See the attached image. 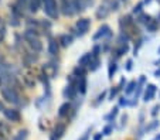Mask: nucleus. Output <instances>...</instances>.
Here are the masks:
<instances>
[{
  "label": "nucleus",
  "mask_w": 160,
  "mask_h": 140,
  "mask_svg": "<svg viewBox=\"0 0 160 140\" xmlns=\"http://www.w3.org/2000/svg\"><path fill=\"white\" fill-rule=\"evenodd\" d=\"M142 6H143V3H139L138 6H135V9H133V13H140V10H142Z\"/></svg>",
  "instance_id": "nucleus-36"
},
{
  "label": "nucleus",
  "mask_w": 160,
  "mask_h": 140,
  "mask_svg": "<svg viewBox=\"0 0 160 140\" xmlns=\"http://www.w3.org/2000/svg\"><path fill=\"white\" fill-rule=\"evenodd\" d=\"M118 113H119V109H118V108H113V109L111 110V113H109V115H106L103 119H105L106 122L112 123V122H113V119L116 118V115H118Z\"/></svg>",
  "instance_id": "nucleus-18"
},
{
  "label": "nucleus",
  "mask_w": 160,
  "mask_h": 140,
  "mask_svg": "<svg viewBox=\"0 0 160 140\" xmlns=\"http://www.w3.org/2000/svg\"><path fill=\"white\" fill-rule=\"evenodd\" d=\"M60 43L62 47H68L72 44V37L68 36V34H62V36H60Z\"/></svg>",
  "instance_id": "nucleus-15"
},
{
  "label": "nucleus",
  "mask_w": 160,
  "mask_h": 140,
  "mask_svg": "<svg viewBox=\"0 0 160 140\" xmlns=\"http://www.w3.org/2000/svg\"><path fill=\"white\" fill-rule=\"evenodd\" d=\"M40 6H41V0H30L28 2V7H30V10L33 13H36L40 9Z\"/></svg>",
  "instance_id": "nucleus-19"
},
{
  "label": "nucleus",
  "mask_w": 160,
  "mask_h": 140,
  "mask_svg": "<svg viewBox=\"0 0 160 140\" xmlns=\"http://www.w3.org/2000/svg\"><path fill=\"white\" fill-rule=\"evenodd\" d=\"M2 95H3V98L7 102H12V104H14V105H21L20 95H18L17 92H16V89L12 88V86H3V88H2Z\"/></svg>",
  "instance_id": "nucleus-1"
},
{
  "label": "nucleus",
  "mask_w": 160,
  "mask_h": 140,
  "mask_svg": "<svg viewBox=\"0 0 160 140\" xmlns=\"http://www.w3.org/2000/svg\"><path fill=\"white\" fill-rule=\"evenodd\" d=\"M3 113H4V116L9 119L10 122H16V123L20 122L21 116H20V112H18L17 109H4Z\"/></svg>",
  "instance_id": "nucleus-5"
},
{
  "label": "nucleus",
  "mask_w": 160,
  "mask_h": 140,
  "mask_svg": "<svg viewBox=\"0 0 160 140\" xmlns=\"http://www.w3.org/2000/svg\"><path fill=\"white\" fill-rule=\"evenodd\" d=\"M4 34H6V28H4V23L3 20H0V41L4 38Z\"/></svg>",
  "instance_id": "nucleus-29"
},
{
  "label": "nucleus",
  "mask_w": 160,
  "mask_h": 140,
  "mask_svg": "<svg viewBox=\"0 0 160 140\" xmlns=\"http://www.w3.org/2000/svg\"><path fill=\"white\" fill-rule=\"evenodd\" d=\"M42 7H44L45 14L51 18H57L58 16V7L55 0H42Z\"/></svg>",
  "instance_id": "nucleus-3"
},
{
  "label": "nucleus",
  "mask_w": 160,
  "mask_h": 140,
  "mask_svg": "<svg viewBox=\"0 0 160 140\" xmlns=\"http://www.w3.org/2000/svg\"><path fill=\"white\" fill-rule=\"evenodd\" d=\"M27 4H28V0H17V6L16 7H18L20 10H24Z\"/></svg>",
  "instance_id": "nucleus-28"
},
{
  "label": "nucleus",
  "mask_w": 160,
  "mask_h": 140,
  "mask_svg": "<svg viewBox=\"0 0 160 140\" xmlns=\"http://www.w3.org/2000/svg\"><path fill=\"white\" fill-rule=\"evenodd\" d=\"M91 132H92V128H88V129H87V132H85V133L82 134V136L79 137L78 140H88V139H89V134H91Z\"/></svg>",
  "instance_id": "nucleus-30"
},
{
  "label": "nucleus",
  "mask_w": 160,
  "mask_h": 140,
  "mask_svg": "<svg viewBox=\"0 0 160 140\" xmlns=\"http://www.w3.org/2000/svg\"><path fill=\"white\" fill-rule=\"evenodd\" d=\"M50 140H57V139H55L54 136H50Z\"/></svg>",
  "instance_id": "nucleus-41"
},
{
  "label": "nucleus",
  "mask_w": 160,
  "mask_h": 140,
  "mask_svg": "<svg viewBox=\"0 0 160 140\" xmlns=\"http://www.w3.org/2000/svg\"><path fill=\"white\" fill-rule=\"evenodd\" d=\"M65 130H67V125H65V123L58 122L57 125H55L54 130H52V134H51V136H54L57 140H60L61 137L65 134Z\"/></svg>",
  "instance_id": "nucleus-6"
},
{
  "label": "nucleus",
  "mask_w": 160,
  "mask_h": 140,
  "mask_svg": "<svg viewBox=\"0 0 160 140\" xmlns=\"http://www.w3.org/2000/svg\"><path fill=\"white\" fill-rule=\"evenodd\" d=\"M109 13H111V9H109V7H106L105 4H101L99 9H98V12H97V17L99 18V20H102V18L108 17Z\"/></svg>",
  "instance_id": "nucleus-13"
},
{
  "label": "nucleus",
  "mask_w": 160,
  "mask_h": 140,
  "mask_svg": "<svg viewBox=\"0 0 160 140\" xmlns=\"http://www.w3.org/2000/svg\"><path fill=\"white\" fill-rule=\"evenodd\" d=\"M118 91H119V88H115V89L112 88V89H111V95H109V99H111V101H112V99H113V98L116 96V94H118Z\"/></svg>",
  "instance_id": "nucleus-32"
},
{
  "label": "nucleus",
  "mask_w": 160,
  "mask_h": 140,
  "mask_svg": "<svg viewBox=\"0 0 160 140\" xmlns=\"http://www.w3.org/2000/svg\"><path fill=\"white\" fill-rule=\"evenodd\" d=\"M77 88L74 85H68L65 86V89H64V92H62V95H64V98L65 99H70V101H72V99H75V96H77Z\"/></svg>",
  "instance_id": "nucleus-9"
},
{
  "label": "nucleus",
  "mask_w": 160,
  "mask_h": 140,
  "mask_svg": "<svg viewBox=\"0 0 160 140\" xmlns=\"http://www.w3.org/2000/svg\"><path fill=\"white\" fill-rule=\"evenodd\" d=\"M102 137H103L102 133H97V134L94 136V139H92V140H102Z\"/></svg>",
  "instance_id": "nucleus-38"
},
{
  "label": "nucleus",
  "mask_w": 160,
  "mask_h": 140,
  "mask_svg": "<svg viewBox=\"0 0 160 140\" xmlns=\"http://www.w3.org/2000/svg\"><path fill=\"white\" fill-rule=\"evenodd\" d=\"M89 60H91V54H85L84 57L79 58V61H78V67L85 68L88 64H89Z\"/></svg>",
  "instance_id": "nucleus-20"
},
{
  "label": "nucleus",
  "mask_w": 160,
  "mask_h": 140,
  "mask_svg": "<svg viewBox=\"0 0 160 140\" xmlns=\"http://www.w3.org/2000/svg\"><path fill=\"white\" fill-rule=\"evenodd\" d=\"M48 52L51 55H55L58 52V43H57V40H54V38L50 40V43H48Z\"/></svg>",
  "instance_id": "nucleus-14"
},
{
  "label": "nucleus",
  "mask_w": 160,
  "mask_h": 140,
  "mask_svg": "<svg viewBox=\"0 0 160 140\" xmlns=\"http://www.w3.org/2000/svg\"><path fill=\"white\" fill-rule=\"evenodd\" d=\"M24 82H26V85H27L28 88H33V86L36 85V79L31 78L30 75H26L24 76Z\"/></svg>",
  "instance_id": "nucleus-23"
},
{
  "label": "nucleus",
  "mask_w": 160,
  "mask_h": 140,
  "mask_svg": "<svg viewBox=\"0 0 160 140\" xmlns=\"http://www.w3.org/2000/svg\"><path fill=\"white\" fill-rule=\"evenodd\" d=\"M146 28H148L149 31H150V33H154V31H156V22H154V20H149L148 23H146Z\"/></svg>",
  "instance_id": "nucleus-24"
},
{
  "label": "nucleus",
  "mask_w": 160,
  "mask_h": 140,
  "mask_svg": "<svg viewBox=\"0 0 160 140\" xmlns=\"http://www.w3.org/2000/svg\"><path fill=\"white\" fill-rule=\"evenodd\" d=\"M159 110H160V105H156V106L152 109V116H156L157 113H159Z\"/></svg>",
  "instance_id": "nucleus-35"
},
{
  "label": "nucleus",
  "mask_w": 160,
  "mask_h": 140,
  "mask_svg": "<svg viewBox=\"0 0 160 140\" xmlns=\"http://www.w3.org/2000/svg\"><path fill=\"white\" fill-rule=\"evenodd\" d=\"M101 65V60H99V55H95L91 52V60H89V64H88V67H89L91 71H97L98 68H99Z\"/></svg>",
  "instance_id": "nucleus-10"
},
{
  "label": "nucleus",
  "mask_w": 160,
  "mask_h": 140,
  "mask_svg": "<svg viewBox=\"0 0 160 140\" xmlns=\"http://www.w3.org/2000/svg\"><path fill=\"white\" fill-rule=\"evenodd\" d=\"M135 86H136V81H130V82L128 84L126 89H125V94H126V95L132 94V92H133V89H135Z\"/></svg>",
  "instance_id": "nucleus-25"
},
{
  "label": "nucleus",
  "mask_w": 160,
  "mask_h": 140,
  "mask_svg": "<svg viewBox=\"0 0 160 140\" xmlns=\"http://www.w3.org/2000/svg\"><path fill=\"white\" fill-rule=\"evenodd\" d=\"M152 140H160V134H156V136H154V139H152Z\"/></svg>",
  "instance_id": "nucleus-40"
},
{
  "label": "nucleus",
  "mask_w": 160,
  "mask_h": 140,
  "mask_svg": "<svg viewBox=\"0 0 160 140\" xmlns=\"http://www.w3.org/2000/svg\"><path fill=\"white\" fill-rule=\"evenodd\" d=\"M89 26H91L89 18H81V20H78V22H77V28H78L79 36H82V34L87 33L88 28H89Z\"/></svg>",
  "instance_id": "nucleus-7"
},
{
  "label": "nucleus",
  "mask_w": 160,
  "mask_h": 140,
  "mask_svg": "<svg viewBox=\"0 0 160 140\" xmlns=\"http://www.w3.org/2000/svg\"><path fill=\"white\" fill-rule=\"evenodd\" d=\"M145 3H150V0H145Z\"/></svg>",
  "instance_id": "nucleus-42"
},
{
  "label": "nucleus",
  "mask_w": 160,
  "mask_h": 140,
  "mask_svg": "<svg viewBox=\"0 0 160 140\" xmlns=\"http://www.w3.org/2000/svg\"><path fill=\"white\" fill-rule=\"evenodd\" d=\"M2 108H3V106H2V104H0V109H2Z\"/></svg>",
  "instance_id": "nucleus-44"
},
{
  "label": "nucleus",
  "mask_w": 160,
  "mask_h": 140,
  "mask_svg": "<svg viewBox=\"0 0 160 140\" xmlns=\"http://www.w3.org/2000/svg\"><path fill=\"white\" fill-rule=\"evenodd\" d=\"M157 52H159V54H160V48H159V50H157Z\"/></svg>",
  "instance_id": "nucleus-43"
},
{
  "label": "nucleus",
  "mask_w": 160,
  "mask_h": 140,
  "mask_svg": "<svg viewBox=\"0 0 160 140\" xmlns=\"http://www.w3.org/2000/svg\"><path fill=\"white\" fill-rule=\"evenodd\" d=\"M24 38H26V41L28 43V46L31 47V48L34 50V51H41L42 50V44H41V41H40V38L34 34V31L33 30H27L24 33Z\"/></svg>",
  "instance_id": "nucleus-2"
},
{
  "label": "nucleus",
  "mask_w": 160,
  "mask_h": 140,
  "mask_svg": "<svg viewBox=\"0 0 160 140\" xmlns=\"http://www.w3.org/2000/svg\"><path fill=\"white\" fill-rule=\"evenodd\" d=\"M154 76H156V78H160V70H157L156 72H154Z\"/></svg>",
  "instance_id": "nucleus-39"
},
{
  "label": "nucleus",
  "mask_w": 160,
  "mask_h": 140,
  "mask_svg": "<svg viewBox=\"0 0 160 140\" xmlns=\"http://www.w3.org/2000/svg\"><path fill=\"white\" fill-rule=\"evenodd\" d=\"M61 12L64 16H72L75 13V7H74V0H62L61 3Z\"/></svg>",
  "instance_id": "nucleus-4"
},
{
  "label": "nucleus",
  "mask_w": 160,
  "mask_h": 140,
  "mask_svg": "<svg viewBox=\"0 0 160 140\" xmlns=\"http://www.w3.org/2000/svg\"><path fill=\"white\" fill-rule=\"evenodd\" d=\"M74 74H75V76H78V78H82V76H85V70L82 67H77L75 70H74Z\"/></svg>",
  "instance_id": "nucleus-27"
},
{
  "label": "nucleus",
  "mask_w": 160,
  "mask_h": 140,
  "mask_svg": "<svg viewBox=\"0 0 160 140\" xmlns=\"http://www.w3.org/2000/svg\"><path fill=\"white\" fill-rule=\"evenodd\" d=\"M111 28H109V26H106V24H103L102 27H99V30L97 31V33L94 34V40L97 41V40H99V38H103V37H111Z\"/></svg>",
  "instance_id": "nucleus-8"
},
{
  "label": "nucleus",
  "mask_w": 160,
  "mask_h": 140,
  "mask_svg": "<svg viewBox=\"0 0 160 140\" xmlns=\"http://www.w3.org/2000/svg\"><path fill=\"white\" fill-rule=\"evenodd\" d=\"M71 109H72V108H71V104L65 102V104H62L60 106V109H58V116H60V118H65V116L70 115Z\"/></svg>",
  "instance_id": "nucleus-12"
},
{
  "label": "nucleus",
  "mask_w": 160,
  "mask_h": 140,
  "mask_svg": "<svg viewBox=\"0 0 160 140\" xmlns=\"http://www.w3.org/2000/svg\"><path fill=\"white\" fill-rule=\"evenodd\" d=\"M157 126H159V122H157V120H153V122H152L150 125L146 126V128H145V133H149V132L154 130V129H156Z\"/></svg>",
  "instance_id": "nucleus-26"
},
{
  "label": "nucleus",
  "mask_w": 160,
  "mask_h": 140,
  "mask_svg": "<svg viewBox=\"0 0 160 140\" xmlns=\"http://www.w3.org/2000/svg\"><path fill=\"white\" fill-rule=\"evenodd\" d=\"M27 137H28V130L27 129H21V130H18L16 133L13 140H27Z\"/></svg>",
  "instance_id": "nucleus-16"
},
{
  "label": "nucleus",
  "mask_w": 160,
  "mask_h": 140,
  "mask_svg": "<svg viewBox=\"0 0 160 140\" xmlns=\"http://www.w3.org/2000/svg\"><path fill=\"white\" fill-rule=\"evenodd\" d=\"M116 68H118V65H116V62H109V70H108V78L112 79L113 78V74L116 72Z\"/></svg>",
  "instance_id": "nucleus-21"
},
{
  "label": "nucleus",
  "mask_w": 160,
  "mask_h": 140,
  "mask_svg": "<svg viewBox=\"0 0 160 140\" xmlns=\"http://www.w3.org/2000/svg\"><path fill=\"white\" fill-rule=\"evenodd\" d=\"M119 105H121V106H128V105H129V101H128V98H121V101H119Z\"/></svg>",
  "instance_id": "nucleus-33"
},
{
  "label": "nucleus",
  "mask_w": 160,
  "mask_h": 140,
  "mask_svg": "<svg viewBox=\"0 0 160 140\" xmlns=\"http://www.w3.org/2000/svg\"><path fill=\"white\" fill-rule=\"evenodd\" d=\"M113 128H115V126H113V123H109V125H106L105 128L102 129V132H101V133H102L103 136H109V134L113 133Z\"/></svg>",
  "instance_id": "nucleus-22"
},
{
  "label": "nucleus",
  "mask_w": 160,
  "mask_h": 140,
  "mask_svg": "<svg viewBox=\"0 0 160 140\" xmlns=\"http://www.w3.org/2000/svg\"><path fill=\"white\" fill-rule=\"evenodd\" d=\"M121 120H122V122H121V128H119V129H123V126L126 125V120H128V115H123V116H122V119H121Z\"/></svg>",
  "instance_id": "nucleus-34"
},
{
  "label": "nucleus",
  "mask_w": 160,
  "mask_h": 140,
  "mask_svg": "<svg viewBox=\"0 0 160 140\" xmlns=\"http://www.w3.org/2000/svg\"><path fill=\"white\" fill-rule=\"evenodd\" d=\"M132 24H133V22H132V17H130V16H123V17H121V27L122 28L123 27L126 28Z\"/></svg>",
  "instance_id": "nucleus-17"
},
{
  "label": "nucleus",
  "mask_w": 160,
  "mask_h": 140,
  "mask_svg": "<svg viewBox=\"0 0 160 140\" xmlns=\"http://www.w3.org/2000/svg\"><path fill=\"white\" fill-rule=\"evenodd\" d=\"M105 96H106V91H103V92H102V94H101V95H99V96H98V101H97V102H95V106H98V105H99V104H101V102H102V101H103V98H105Z\"/></svg>",
  "instance_id": "nucleus-31"
},
{
  "label": "nucleus",
  "mask_w": 160,
  "mask_h": 140,
  "mask_svg": "<svg viewBox=\"0 0 160 140\" xmlns=\"http://www.w3.org/2000/svg\"><path fill=\"white\" fill-rule=\"evenodd\" d=\"M154 94H156V86L152 85V84H150V85H148L145 95H143V101H145V102L152 101V99L154 98Z\"/></svg>",
  "instance_id": "nucleus-11"
},
{
  "label": "nucleus",
  "mask_w": 160,
  "mask_h": 140,
  "mask_svg": "<svg viewBox=\"0 0 160 140\" xmlns=\"http://www.w3.org/2000/svg\"><path fill=\"white\" fill-rule=\"evenodd\" d=\"M132 65H133L132 60H129V61L126 62V71H130V70H132Z\"/></svg>",
  "instance_id": "nucleus-37"
}]
</instances>
